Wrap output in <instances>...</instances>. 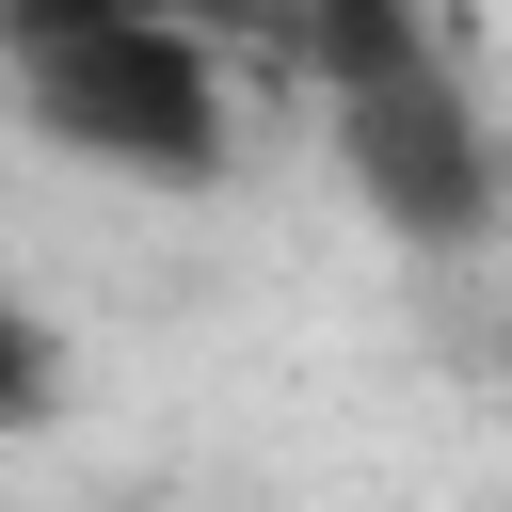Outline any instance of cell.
<instances>
[{
	"label": "cell",
	"instance_id": "cell-1",
	"mask_svg": "<svg viewBox=\"0 0 512 512\" xmlns=\"http://www.w3.org/2000/svg\"><path fill=\"white\" fill-rule=\"evenodd\" d=\"M0 80L48 160L128 192H224L240 176V80L176 0H0Z\"/></svg>",
	"mask_w": 512,
	"mask_h": 512
},
{
	"label": "cell",
	"instance_id": "cell-2",
	"mask_svg": "<svg viewBox=\"0 0 512 512\" xmlns=\"http://www.w3.org/2000/svg\"><path fill=\"white\" fill-rule=\"evenodd\" d=\"M304 80L336 112L352 192L400 240H432V256L496 240V128H480V96H464V64L416 0H304Z\"/></svg>",
	"mask_w": 512,
	"mask_h": 512
},
{
	"label": "cell",
	"instance_id": "cell-3",
	"mask_svg": "<svg viewBox=\"0 0 512 512\" xmlns=\"http://www.w3.org/2000/svg\"><path fill=\"white\" fill-rule=\"evenodd\" d=\"M48 416H64V336L0 288V432H48Z\"/></svg>",
	"mask_w": 512,
	"mask_h": 512
}]
</instances>
